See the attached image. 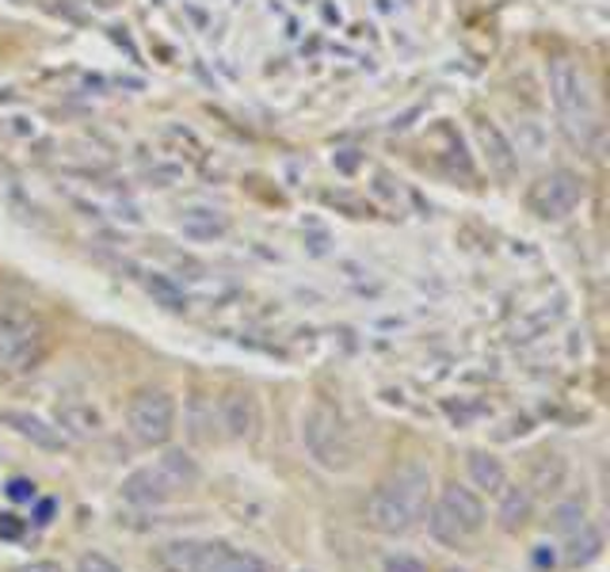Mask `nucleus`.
Here are the masks:
<instances>
[{
  "mask_svg": "<svg viewBox=\"0 0 610 572\" xmlns=\"http://www.w3.org/2000/svg\"><path fill=\"white\" fill-rule=\"evenodd\" d=\"M27 534V520H20L16 512H0V539L4 542H20Z\"/></svg>",
  "mask_w": 610,
  "mask_h": 572,
  "instance_id": "25",
  "label": "nucleus"
},
{
  "mask_svg": "<svg viewBox=\"0 0 610 572\" xmlns=\"http://www.w3.org/2000/svg\"><path fill=\"white\" fill-rule=\"evenodd\" d=\"M465 470H470V481L481 489V493H492V496H496L500 489L508 485L504 462H500L496 454H489V451H470V454H465Z\"/></svg>",
  "mask_w": 610,
  "mask_h": 572,
  "instance_id": "16",
  "label": "nucleus"
},
{
  "mask_svg": "<svg viewBox=\"0 0 610 572\" xmlns=\"http://www.w3.org/2000/svg\"><path fill=\"white\" fill-rule=\"evenodd\" d=\"M127 427L141 446H165L176 432V401L168 389L146 386L130 397Z\"/></svg>",
  "mask_w": 610,
  "mask_h": 572,
  "instance_id": "7",
  "label": "nucleus"
},
{
  "mask_svg": "<svg viewBox=\"0 0 610 572\" xmlns=\"http://www.w3.org/2000/svg\"><path fill=\"white\" fill-rule=\"evenodd\" d=\"M545 80H550V103H553V115H558L564 141H569L572 149H580V154H591L599 134H603L596 80H591L588 69L572 58L550 61Z\"/></svg>",
  "mask_w": 610,
  "mask_h": 572,
  "instance_id": "2",
  "label": "nucleus"
},
{
  "mask_svg": "<svg viewBox=\"0 0 610 572\" xmlns=\"http://www.w3.org/2000/svg\"><path fill=\"white\" fill-rule=\"evenodd\" d=\"M599 550H603V534L584 523L580 531L569 534V542H564V561H569V565H588V561L599 558Z\"/></svg>",
  "mask_w": 610,
  "mask_h": 572,
  "instance_id": "18",
  "label": "nucleus"
},
{
  "mask_svg": "<svg viewBox=\"0 0 610 572\" xmlns=\"http://www.w3.org/2000/svg\"><path fill=\"white\" fill-rule=\"evenodd\" d=\"M77 572H122L119 565H115L107 553H100V550H88V553H80L77 558Z\"/></svg>",
  "mask_w": 610,
  "mask_h": 572,
  "instance_id": "21",
  "label": "nucleus"
},
{
  "mask_svg": "<svg viewBox=\"0 0 610 572\" xmlns=\"http://www.w3.org/2000/svg\"><path fill=\"white\" fill-rule=\"evenodd\" d=\"M302 443L317 466H325L332 473L352 470L355 443H352V432H347V424L340 420L336 408L313 405L309 413L302 416Z\"/></svg>",
  "mask_w": 610,
  "mask_h": 572,
  "instance_id": "6",
  "label": "nucleus"
},
{
  "mask_svg": "<svg viewBox=\"0 0 610 572\" xmlns=\"http://www.w3.org/2000/svg\"><path fill=\"white\" fill-rule=\"evenodd\" d=\"M191 572H267V565L256 553L237 550L229 542H199Z\"/></svg>",
  "mask_w": 610,
  "mask_h": 572,
  "instance_id": "11",
  "label": "nucleus"
},
{
  "mask_svg": "<svg viewBox=\"0 0 610 572\" xmlns=\"http://www.w3.org/2000/svg\"><path fill=\"white\" fill-rule=\"evenodd\" d=\"M553 531H561V534H572V531H580V526L588 523V512H584V504L580 500H569V504H558L553 507Z\"/></svg>",
  "mask_w": 610,
  "mask_h": 572,
  "instance_id": "20",
  "label": "nucleus"
},
{
  "mask_svg": "<svg viewBox=\"0 0 610 572\" xmlns=\"http://www.w3.org/2000/svg\"><path fill=\"white\" fill-rule=\"evenodd\" d=\"M382 572H427V565L420 558H412V553H390L382 561Z\"/></svg>",
  "mask_w": 610,
  "mask_h": 572,
  "instance_id": "23",
  "label": "nucleus"
},
{
  "mask_svg": "<svg viewBox=\"0 0 610 572\" xmlns=\"http://www.w3.org/2000/svg\"><path fill=\"white\" fill-rule=\"evenodd\" d=\"M179 234L191 237V240H214V237H226L229 234V214L218 207H187L179 210Z\"/></svg>",
  "mask_w": 610,
  "mask_h": 572,
  "instance_id": "13",
  "label": "nucleus"
},
{
  "mask_svg": "<svg viewBox=\"0 0 610 572\" xmlns=\"http://www.w3.org/2000/svg\"><path fill=\"white\" fill-rule=\"evenodd\" d=\"M8 500H12V504H31L35 496H39V489H35V481L31 477H12L8 481Z\"/></svg>",
  "mask_w": 610,
  "mask_h": 572,
  "instance_id": "24",
  "label": "nucleus"
},
{
  "mask_svg": "<svg viewBox=\"0 0 610 572\" xmlns=\"http://www.w3.org/2000/svg\"><path fill=\"white\" fill-rule=\"evenodd\" d=\"M478 141H481V149H484V160H489V172L496 176L500 184H508V180H515V172H519V154H515V146L504 138V130L496 127L492 119H478Z\"/></svg>",
  "mask_w": 610,
  "mask_h": 572,
  "instance_id": "12",
  "label": "nucleus"
},
{
  "mask_svg": "<svg viewBox=\"0 0 610 572\" xmlns=\"http://www.w3.org/2000/svg\"><path fill=\"white\" fill-rule=\"evenodd\" d=\"M446 572H465V569H446Z\"/></svg>",
  "mask_w": 610,
  "mask_h": 572,
  "instance_id": "28",
  "label": "nucleus"
},
{
  "mask_svg": "<svg viewBox=\"0 0 610 572\" xmlns=\"http://www.w3.org/2000/svg\"><path fill=\"white\" fill-rule=\"evenodd\" d=\"M427 496H432V470L427 462L409 458L366 500V526L385 539H401L424 520Z\"/></svg>",
  "mask_w": 610,
  "mask_h": 572,
  "instance_id": "1",
  "label": "nucleus"
},
{
  "mask_svg": "<svg viewBox=\"0 0 610 572\" xmlns=\"http://www.w3.org/2000/svg\"><path fill=\"white\" fill-rule=\"evenodd\" d=\"M20 572H66L58 565V561H31V565H23Z\"/></svg>",
  "mask_w": 610,
  "mask_h": 572,
  "instance_id": "27",
  "label": "nucleus"
},
{
  "mask_svg": "<svg viewBox=\"0 0 610 572\" xmlns=\"http://www.w3.org/2000/svg\"><path fill=\"white\" fill-rule=\"evenodd\" d=\"M564 481V458H558V454H545L542 462L534 466V477H531V489L527 493H538V496H550L558 493Z\"/></svg>",
  "mask_w": 610,
  "mask_h": 572,
  "instance_id": "19",
  "label": "nucleus"
},
{
  "mask_svg": "<svg viewBox=\"0 0 610 572\" xmlns=\"http://www.w3.org/2000/svg\"><path fill=\"white\" fill-rule=\"evenodd\" d=\"M218 420H222V427H226L229 440L253 443L259 435V424H264L256 393L253 389H229L226 397L218 401Z\"/></svg>",
  "mask_w": 610,
  "mask_h": 572,
  "instance_id": "10",
  "label": "nucleus"
},
{
  "mask_svg": "<svg viewBox=\"0 0 610 572\" xmlns=\"http://www.w3.org/2000/svg\"><path fill=\"white\" fill-rule=\"evenodd\" d=\"M489 523V512H484V500L465 485H446L443 493L435 496L432 512H427V531H432L435 542L443 546H465L484 531Z\"/></svg>",
  "mask_w": 610,
  "mask_h": 572,
  "instance_id": "5",
  "label": "nucleus"
},
{
  "mask_svg": "<svg viewBox=\"0 0 610 572\" xmlns=\"http://www.w3.org/2000/svg\"><path fill=\"white\" fill-rule=\"evenodd\" d=\"M199 481H203L199 462L187 451L173 446V451H165L160 458H152L149 466L134 470L122 481V500L134 507H160L168 500H176L179 493H191Z\"/></svg>",
  "mask_w": 610,
  "mask_h": 572,
  "instance_id": "3",
  "label": "nucleus"
},
{
  "mask_svg": "<svg viewBox=\"0 0 610 572\" xmlns=\"http://www.w3.org/2000/svg\"><path fill=\"white\" fill-rule=\"evenodd\" d=\"M53 515H58V500H53V496H35V500H31V520H27V523L50 526V523H53Z\"/></svg>",
  "mask_w": 610,
  "mask_h": 572,
  "instance_id": "22",
  "label": "nucleus"
},
{
  "mask_svg": "<svg viewBox=\"0 0 610 572\" xmlns=\"http://www.w3.org/2000/svg\"><path fill=\"white\" fill-rule=\"evenodd\" d=\"M0 427H8V432L20 435L23 443L39 446V451H47V454H61V451H69V443H73L58 424L42 420L39 413H31V408H0Z\"/></svg>",
  "mask_w": 610,
  "mask_h": 572,
  "instance_id": "9",
  "label": "nucleus"
},
{
  "mask_svg": "<svg viewBox=\"0 0 610 572\" xmlns=\"http://www.w3.org/2000/svg\"><path fill=\"white\" fill-rule=\"evenodd\" d=\"M195 550H199V539H176L165 542V546L152 550V565L160 572H191Z\"/></svg>",
  "mask_w": 610,
  "mask_h": 572,
  "instance_id": "17",
  "label": "nucleus"
},
{
  "mask_svg": "<svg viewBox=\"0 0 610 572\" xmlns=\"http://www.w3.org/2000/svg\"><path fill=\"white\" fill-rule=\"evenodd\" d=\"M50 352V328L35 309L4 302L0 306V374L35 371Z\"/></svg>",
  "mask_w": 610,
  "mask_h": 572,
  "instance_id": "4",
  "label": "nucleus"
},
{
  "mask_svg": "<svg viewBox=\"0 0 610 572\" xmlns=\"http://www.w3.org/2000/svg\"><path fill=\"white\" fill-rule=\"evenodd\" d=\"M531 561H534V569H553V565H558V550H553V546H545V542H542V546H534V553H531Z\"/></svg>",
  "mask_w": 610,
  "mask_h": 572,
  "instance_id": "26",
  "label": "nucleus"
},
{
  "mask_svg": "<svg viewBox=\"0 0 610 572\" xmlns=\"http://www.w3.org/2000/svg\"><path fill=\"white\" fill-rule=\"evenodd\" d=\"M527 210L542 221H561L584 203V180L572 168H550L527 187Z\"/></svg>",
  "mask_w": 610,
  "mask_h": 572,
  "instance_id": "8",
  "label": "nucleus"
},
{
  "mask_svg": "<svg viewBox=\"0 0 610 572\" xmlns=\"http://www.w3.org/2000/svg\"><path fill=\"white\" fill-rule=\"evenodd\" d=\"M500 512H496V520H500V531H508V534H519L527 523H531V515H534V493H527V489H500Z\"/></svg>",
  "mask_w": 610,
  "mask_h": 572,
  "instance_id": "15",
  "label": "nucleus"
},
{
  "mask_svg": "<svg viewBox=\"0 0 610 572\" xmlns=\"http://www.w3.org/2000/svg\"><path fill=\"white\" fill-rule=\"evenodd\" d=\"M58 427L69 435V440H92V435H100L104 420L96 413L88 401H61L58 405Z\"/></svg>",
  "mask_w": 610,
  "mask_h": 572,
  "instance_id": "14",
  "label": "nucleus"
}]
</instances>
